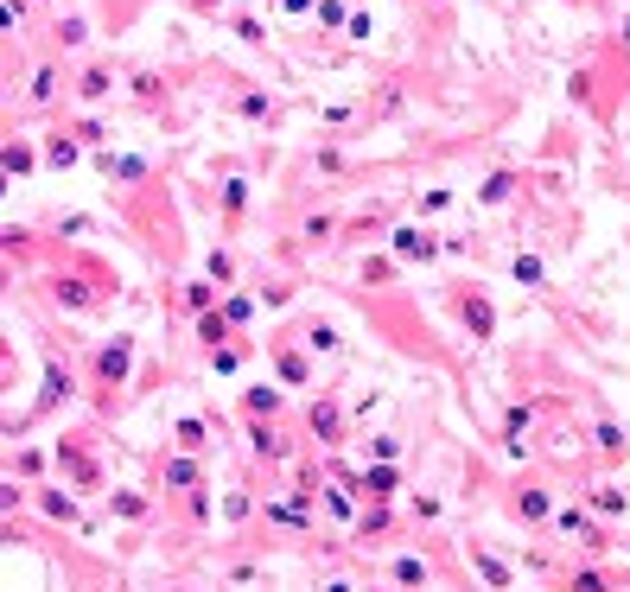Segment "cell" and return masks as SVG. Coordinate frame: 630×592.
Segmentation results:
<instances>
[{
	"instance_id": "1",
	"label": "cell",
	"mask_w": 630,
	"mask_h": 592,
	"mask_svg": "<svg viewBox=\"0 0 630 592\" xmlns=\"http://www.w3.org/2000/svg\"><path fill=\"white\" fill-rule=\"evenodd\" d=\"M395 580H401V586H420V580H427V567H420V561H401Z\"/></svg>"
},
{
	"instance_id": "2",
	"label": "cell",
	"mask_w": 630,
	"mask_h": 592,
	"mask_svg": "<svg viewBox=\"0 0 630 592\" xmlns=\"http://www.w3.org/2000/svg\"><path fill=\"white\" fill-rule=\"evenodd\" d=\"M573 592H605V580H599V573H580V586H573Z\"/></svg>"
}]
</instances>
